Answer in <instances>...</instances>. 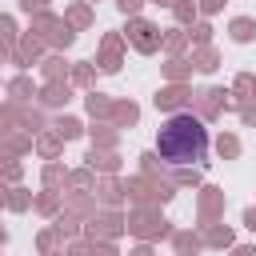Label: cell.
Returning a JSON list of instances; mask_svg holds the SVG:
<instances>
[{
    "instance_id": "6da1fadb",
    "label": "cell",
    "mask_w": 256,
    "mask_h": 256,
    "mask_svg": "<svg viewBox=\"0 0 256 256\" xmlns=\"http://www.w3.org/2000/svg\"><path fill=\"white\" fill-rule=\"evenodd\" d=\"M156 152L168 168H204L208 156V128L192 112H172L156 132Z\"/></svg>"
}]
</instances>
